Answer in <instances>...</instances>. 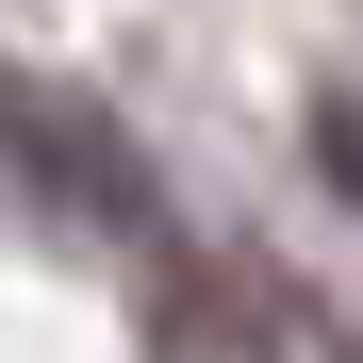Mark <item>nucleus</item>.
I'll return each mask as SVG.
<instances>
[{"label":"nucleus","mask_w":363,"mask_h":363,"mask_svg":"<svg viewBox=\"0 0 363 363\" xmlns=\"http://www.w3.org/2000/svg\"><path fill=\"white\" fill-rule=\"evenodd\" d=\"M0 165H33V182H50L83 231H133V248H165V182H149V149L116 133L99 99L17 83V67H0Z\"/></svg>","instance_id":"1"},{"label":"nucleus","mask_w":363,"mask_h":363,"mask_svg":"<svg viewBox=\"0 0 363 363\" xmlns=\"http://www.w3.org/2000/svg\"><path fill=\"white\" fill-rule=\"evenodd\" d=\"M165 264H182V281H165V363H281V330H264L199 248H165Z\"/></svg>","instance_id":"2"}]
</instances>
